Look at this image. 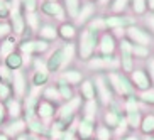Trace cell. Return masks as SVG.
<instances>
[{
  "mask_svg": "<svg viewBox=\"0 0 154 140\" xmlns=\"http://www.w3.org/2000/svg\"><path fill=\"white\" fill-rule=\"evenodd\" d=\"M98 37L100 34L90 31V29L83 27L82 32L78 34V42L76 46V54L80 56L82 61H90L97 52V47H98Z\"/></svg>",
  "mask_w": 154,
  "mask_h": 140,
  "instance_id": "cell-1",
  "label": "cell"
},
{
  "mask_svg": "<svg viewBox=\"0 0 154 140\" xmlns=\"http://www.w3.org/2000/svg\"><path fill=\"white\" fill-rule=\"evenodd\" d=\"M105 78H107V83H109L113 96L127 98V96L137 95L131 79H129V74H124L122 71H109L105 74Z\"/></svg>",
  "mask_w": 154,
  "mask_h": 140,
  "instance_id": "cell-2",
  "label": "cell"
},
{
  "mask_svg": "<svg viewBox=\"0 0 154 140\" xmlns=\"http://www.w3.org/2000/svg\"><path fill=\"white\" fill-rule=\"evenodd\" d=\"M93 79V85H95V91H97V101H98L100 106H109V103L112 101L115 96H113L112 90H110L109 83H107V78H105L103 73H97Z\"/></svg>",
  "mask_w": 154,
  "mask_h": 140,
  "instance_id": "cell-3",
  "label": "cell"
},
{
  "mask_svg": "<svg viewBox=\"0 0 154 140\" xmlns=\"http://www.w3.org/2000/svg\"><path fill=\"white\" fill-rule=\"evenodd\" d=\"M88 68L93 69V71H120V63H119V58L115 54L113 56H93L90 61H86Z\"/></svg>",
  "mask_w": 154,
  "mask_h": 140,
  "instance_id": "cell-4",
  "label": "cell"
},
{
  "mask_svg": "<svg viewBox=\"0 0 154 140\" xmlns=\"http://www.w3.org/2000/svg\"><path fill=\"white\" fill-rule=\"evenodd\" d=\"M119 47V63H120V71L124 74H131L134 71V58H132V44L127 41L125 37H122L117 42Z\"/></svg>",
  "mask_w": 154,
  "mask_h": 140,
  "instance_id": "cell-5",
  "label": "cell"
},
{
  "mask_svg": "<svg viewBox=\"0 0 154 140\" xmlns=\"http://www.w3.org/2000/svg\"><path fill=\"white\" fill-rule=\"evenodd\" d=\"M124 34H125V39L131 42L132 46H144V47H149L151 42H152V36H151L144 27H140L137 24L127 27L125 31H124Z\"/></svg>",
  "mask_w": 154,
  "mask_h": 140,
  "instance_id": "cell-6",
  "label": "cell"
},
{
  "mask_svg": "<svg viewBox=\"0 0 154 140\" xmlns=\"http://www.w3.org/2000/svg\"><path fill=\"white\" fill-rule=\"evenodd\" d=\"M97 120L93 118H86V117H80L73 125V130H75V135L78 140H88L93 139L95 135V128H97Z\"/></svg>",
  "mask_w": 154,
  "mask_h": 140,
  "instance_id": "cell-7",
  "label": "cell"
},
{
  "mask_svg": "<svg viewBox=\"0 0 154 140\" xmlns=\"http://www.w3.org/2000/svg\"><path fill=\"white\" fill-rule=\"evenodd\" d=\"M17 49L20 54L36 56V54H42L49 49V42L42 41V39H24L22 42L17 44Z\"/></svg>",
  "mask_w": 154,
  "mask_h": 140,
  "instance_id": "cell-8",
  "label": "cell"
},
{
  "mask_svg": "<svg viewBox=\"0 0 154 140\" xmlns=\"http://www.w3.org/2000/svg\"><path fill=\"white\" fill-rule=\"evenodd\" d=\"M105 25L107 29H113V31H124V29L136 25V17L127 14H117V15H105Z\"/></svg>",
  "mask_w": 154,
  "mask_h": 140,
  "instance_id": "cell-9",
  "label": "cell"
},
{
  "mask_svg": "<svg viewBox=\"0 0 154 140\" xmlns=\"http://www.w3.org/2000/svg\"><path fill=\"white\" fill-rule=\"evenodd\" d=\"M10 88H12V95L17 100H24L26 93H27V79H26V74H24L20 69L19 71L12 73V81H10Z\"/></svg>",
  "mask_w": 154,
  "mask_h": 140,
  "instance_id": "cell-10",
  "label": "cell"
},
{
  "mask_svg": "<svg viewBox=\"0 0 154 140\" xmlns=\"http://www.w3.org/2000/svg\"><path fill=\"white\" fill-rule=\"evenodd\" d=\"M98 54L102 56H113L115 54V51H117V39L113 36L112 32H103V34H100L98 37Z\"/></svg>",
  "mask_w": 154,
  "mask_h": 140,
  "instance_id": "cell-11",
  "label": "cell"
},
{
  "mask_svg": "<svg viewBox=\"0 0 154 140\" xmlns=\"http://www.w3.org/2000/svg\"><path fill=\"white\" fill-rule=\"evenodd\" d=\"M129 79H131L134 90L139 91V93L140 91L149 90L151 86H152V83H151V79H149V74H147L146 69H136L134 68V71L129 74Z\"/></svg>",
  "mask_w": 154,
  "mask_h": 140,
  "instance_id": "cell-12",
  "label": "cell"
},
{
  "mask_svg": "<svg viewBox=\"0 0 154 140\" xmlns=\"http://www.w3.org/2000/svg\"><path fill=\"white\" fill-rule=\"evenodd\" d=\"M56 110H58V105L51 103V101H46V100H39V103L36 106V118H39L41 122H49V120H54L56 117Z\"/></svg>",
  "mask_w": 154,
  "mask_h": 140,
  "instance_id": "cell-13",
  "label": "cell"
},
{
  "mask_svg": "<svg viewBox=\"0 0 154 140\" xmlns=\"http://www.w3.org/2000/svg\"><path fill=\"white\" fill-rule=\"evenodd\" d=\"M41 12L48 17H54L61 22H66V12L59 2H41Z\"/></svg>",
  "mask_w": 154,
  "mask_h": 140,
  "instance_id": "cell-14",
  "label": "cell"
},
{
  "mask_svg": "<svg viewBox=\"0 0 154 140\" xmlns=\"http://www.w3.org/2000/svg\"><path fill=\"white\" fill-rule=\"evenodd\" d=\"M0 130L4 132V133H7L10 139L14 140V139H17L19 135H22L24 132H27V123L24 122L22 118H19V120H7L5 125L2 127Z\"/></svg>",
  "mask_w": 154,
  "mask_h": 140,
  "instance_id": "cell-15",
  "label": "cell"
},
{
  "mask_svg": "<svg viewBox=\"0 0 154 140\" xmlns=\"http://www.w3.org/2000/svg\"><path fill=\"white\" fill-rule=\"evenodd\" d=\"M46 68H48V73H58L64 68V58H63V49L58 47V49L51 51L49 58L46 59Z\"/></svg>",
  "mask_w": 154,
  "mask_h": 140,
  "instance_id": "cell-16",
  "label": "cell"
},
{
  "mask_svg": "<svg viewBox=\"0 0 154 140\" xmlns=\"http://www.w3.org/2000/svg\"><path fill=\"white\" fill-rule=\"evenodd\" d=\"M93 17H95V4L85 2V4H82V7H80V10H78V15H76L75 20H76L78 25L86 27V24L90 22Z\"/></svg>",
  "mask_w": 154,
  "mask_h": 140,
  "instance_id": "cell-17",
  "label": "cell"
},
{
  "mask_svg": "<svg viewBox=\"0 0 154 140\" xmlns=\"http://www.w3.org/2000/svg\"><path fill=\"white\" fill-rule=\"evenodd\" d=\"M4 105H5V110H7V118L9 120H19V118H22V112H24L22 100H17L12 96Z\"/></svg>",
  "mask_w": 154,
  "mask_h": 140,
  "instance_id": "cell-18",
  "label": "cell"
},
{
  "mask_svg": "<svg viewBox=\"0 0 154 140\" xmlns=\"http://www.w3.org/2000/svg\"><path fill=\"white\" fill-rule=\"evenodd\" d=\"M27 123V132L29 133H32V135H37V137H46L48 139V130H49V125L44 122H41L39 118H32V120H29Z\"/></svg>",
  "mask_w": 154,
  "mask_h": 140,
  "instance_id": "cell-19",
  "label": "cell"
},
{
  "mask_svg": "<svg viewBox=\"0 0 154 140\" xmlns=\"http://www.w3.org/2000/svg\"><path fill=\"white\" fill-rule=\"evenodd\" d=\"M124 115H125V113H117V112H113V110L107 108L103 112V115H102V123H103L105 127H109L110 130H115L117 125L120 123V120L124 118Z\"/></svg>",
  "mask_w": 154,
  "mask_h": 140,
  "instance_id": "cell-20",
  "label": "cell"
},
{
  "mask_svg": "<svg viewBox=\"0 0 154 140\" xmlns=\"http://www.w3.org/2000/svg\"><path fill=\"white\" fill-rule=\"evenodd\" d=\"M80 96H82L83 101H91V100H97V91H95V85H93V79H83L80 83Z\"/></svg>",
  "mask_w": 154,
  "mask_h": 140,
  "instance_id": "cell-21",
  "label": "cell"
},
{
  "mask_svg": "<svg viewBox=\"0 0 154 140\" xmlns=\"http://www.w3.org/2000/svg\"><path fill=\"white\" fill-rule=\"evenodd\" d=\"M15 49H17V39H15L14 34H10V36H7L5 39L0 41V59L4 61V59L9 54H12Z\"/></svg>",
  "mask_w": 154,
  "mask_h": 140,
  "instance_id": "cell-22",
  "label": "cell"
},
{
  "mask_svg": "<svg viewBox=\"0 0 154 140\" xmlns=\"http://www.w3.org/2000/svg\"><path fill=\"white\" fill-rule=\"evenodd\" d=\"M76 36H78L76 25L71 22H61V25L58 27V37H61L66 42H71Z\"/></svg>",
  "mask_w": 154,
  "mask_h": 140,
  "instance_id": "cell-23",
  "label": "cell"
},
{
  "mask_svg": "<svg viewBox=\"0 0 154 140\" xmlns=\"http://www.w3.org/2000/svg\"><path fill=\"white\" fill-rule=\"evenodd\" d=\"M37 39H42L46 42H51L58 39V27L53 25V24H41V27L37 31Z\"/></svg>",
  "mask_w": 154,
  "mask_h": 140,
  "instance_id": "cell-24",
  "label": "cell"
},
{
  "mask_svg": "<svg viewBox=\"0 0 154 140\" xmlns=\"http://www.w3.org/2000/svg\"><path fill=\"white\" fill-rule=\"evenodd\" d=\"M59 79H63L64 83H68L69 86H76L85 79L83 74L78 69H64L61 74H59Z\"/></svg>",
  "mask_w": 154,
  "mask_h": 140,
  "instance_id": "cell-25",
  "label": "cell"
},
{
  "mask_svg": "<svg viewBox=\"0 0 154 140\" xmlns=\"http://www.w3.org/2000/svg\"><path fill=\"white\" fill-rule=\"evenodd\" d=\"M4 66L9 68L10 71H19V69H22V66H24L22 54H20L19 51H14L12 54H9L4 59Z\"/></svg>",
  "mask_w": 154,
  "mask_h": 140,
  "instance_id": "cell-26",
  "label": "cell"
},
{
  "mask_svg": "<svg viewBox=\"0 0 154 140\" xmlns=\"http://www.w3.org/2000/svg\"><path fill=\"white\" fill-rule=\"evenodd\" d=\"M139 132L144 137H149L154 133V113H146V115H142Z\"/></svg>",
  "mask_w": 154,
  "mask_h": 140,
  "instance_id": "cell-27",
  "label": "cell"
},
{
  "mask_svg": "<svg viewBox=\"0 0 154 140\" xmlns=\"http://www.w3.org/2000/svg\"><path fill=\"white\" fill-rule=\"evenodd\" d=\"M98 108L100 105L97 100H91V101H83L82 105V117H86V118H93V120H97V113H98Z\"/></svg>",
  "mask_w": 154,
  "mask_h": 140,
  "instance_id": "cell-28",
  "label": "cell"
},
{
  "mask_svg": "<svg viewBox=\"0 0 154 140\" xmlns=\"http://www.w3.org/2000/svg\"><path fill=\"white\" fill-rule=\"evenodd\" d=\"M56 88H58V93L61 96V101H69V100L75 96V90H73V86H69L68 83H64L63 79H59L56 81Z\"/></svg>",
  "mask_w": 154,
  "mask_h": 140,
  "instance_id": "cell-29",
  "label": "cell"
},
{
  "mask_svg": "<svg viewBox=\"0 0 154 140\" xmlns=\"http://www.w3.org/2000/svg\"><path fill=\"white\" fill-rule=\"evenodd\" d=\"M41 96H42V100L51 101V103H54V105L63 103V101H61V96H59V93H58L56 85L54 86H44V88H42V91H41Z\"/></svg>",
  "mask_w": 154,
  "mask_h": 140,
  "instance_id": "cell-30",
  "label": "cell"
},
{
  "mask_svg": "<svg viewBox=\"0 0 154 140\" xmlns=\"http://www.w3.org/2000/svg\"><path fill=\"white\" fill-rule=\"evenodd\" d=\"M140 120H142V112H129L125 113V122H127V127L131 132H136L139 130L140 127Z\"/></svg>",
  "mask_w": 154,
  "mask_h": 140,
  "instance_id": "cell-31",
  "label": "cell"
},
{
  "mask_svg": "<svg viewBox=\"0 0 154 140\" xmlns=\"http://www.w3.org/2000/svg\"><path fill=\"white\" fill-rule=\"evenodd\" d=\"M24 19H26V29H29L32 32L39 31V27H41V19H39L37 12H26Z\"/></svg>",
  "mask_w": 154,
  "mask_h": 140,
  "instance_id": "cell-32",
  "label": "cell"
},
{
  "mask_svg": "<svg viewBox=\"0 0 154 140\" xmlns=\"http://www.w3.org/2000/svg\"><path fill=\"white\" fill-rule=\"evenodd\" d=\"M86 29L97 32V34H103L107 31V25H105V15H95L90 22L86 24Z\"/></svg>",
  "mask_w": 154,
  "mask_h": 140,
  "instance_id": "cell-33",
  "label": "cell"
},
{
  "mask_svg": "<svg viewBox=\"0 0 154 140\" xmlns=\"http://www.w3.org/2000/svg\"><path fill=\"white\" fill-rule=\"evenodd\" d=\"M48 81H49V73H48V71H34V73H32L31 86H36V88H44Z\"/></svg>",
  "mask_w": 154,
  "mask_h": 140,
  "instance_id": "cell-34",
  "label": "cell"
},
{
  "mask_svg": "<svg viewBox=\"0 0 154 140\" xmlns=\"http://www.w3.org/2000/svg\"><path fill=\"white\" fill-rule=\"evenodd\" d=\"M64 2V12H66V17L69 19H76L78 15V10L82 7V2L80 0H63Z\"/></svg>",
  "mask_w": 154,
  "mask_h": 140,
  "instance_id": "cell-35",
  "label": "cell"
},
{
  "mask_svg": "<svg viewBox=\"0 0 154 140\" xmlns=\"http://www.w3.org/2000/svg\"><path fill=\"white\" fill-rule=\"evenodd\" d=\"M95 140H113V130H110L109 127H105L103 123H98L95 128V135H93Z\"/></svg>",
  "mask_w": 154,
  "mask_h": 140,
  "instance_id": "cell-36",
  "label": "cell"
},
{
  "mask_svg": "<svg viewBox=\"0 0 154 140\" xmlns=\"http://www.w3.org/2000/svg\"><path fill=\"white\" fill-rule=\"evenodd\" d=\"M61 49H63L64 68H66V66H68V64L73 61V58H75V54H76V46L73 44V42H66L64 46H61Z\"/></svg>",
  "mask_w": 154,
  "mask_h": 140,
  "instance_id": "cell-37",
  "label": "cell"
},
{
  "mask_svg": "<svg viewBox=\"0 0 154 140\" xmlns=\"http://www.w3.org/2000/svg\"><path fill=\"white\" fill-rule=\"evenodd\" d=\"M139 98L137 95H132V96H127L124 98V113H129V112H139Z\"/></svg>",
  "mask_w": 154,
  "mask_h": 140,
  "instance_id": "cell-38",
  "label": "cell"
},
{
  "mask_svg": "<svg viewBox=\"0 0 154 140\" xmlns=\"http://www.w3.org/2000/svg\"><path fill=\"white\" fill-rule=\"evenodd\" d=\"M137 98H139L140 103L149 105V106H154V86H151L149 90H146V91L137 93Z\"/></svg>",
  "mask_w": 154,
  "mask_h": 140,
  "instance_id": "cell-39",
  "label": "cell"
},
{
  "mask_svg": "<svg viewBox=\"0 0 154 140\" xmlns=\"http://www.w3.org/2000/svg\"><path fill=\"white\" fill-rule=\"evenodd\" d=\"M129 4H131V0H112V4H110V12H112L113 15L124 14Z\"/></svg>",
  "mask_w": 154,
  "mask_h": 140,
  "instance_id": "cell-40",
  "label": "cell"
},
{
  "mask_svg": "<svg viewBox=\"0 0 154 140\" xmlns=\"http://www.w3.org/2000/svg\"><path fill=\"white\" fill-rule=\"evenodd\" d=\"M131 7L136 15H146L147 14V2L146 0H131Z\"/></svg>",
  "mask_w": 154,
  "mask_h": 140,
  "instance_id": "cell-41",
  "label": "cell"
},
{
  "mask_svg": "<svg viewBox=\"0 0 154 140\" xmlns=\"http://www.w3.org/2000/svg\"><path fill=\"white\" fill-rule=\"evenodd\" d=\"M132 58L134 61L136 59H147L149 56V47H144V46H132Z\"/></svg>",
  "mask_w": 154,
  "mask_h": 140,
  "instance_id": "cell-42",
  "label": "cell"
},
{
  "mask_svg": "<svg viewBox=\"0 0 154 140\" xmlns=\"http://www.w3.org/2000/svg\"><path fill=\"white\" fill-rule=\"evenodd\" d=\"M22 5L24 12H37L39 9V0H19Z\"/></svg>",
  "mask_w": 154,
  "mask_h": 140,
  "instance_id": "cell-43",
  "label": "cell"
},
{
  "mask_svg": "<svg viewBox=\"0 0 154 140\" xmlns=\"http://www.w3.org/2000/svg\"><path fill=\"white\" fill-rule=\"evenodd\" d=\"M12 88H10V85H7V83H2L0 81V101H7L9 98H12Z\"/></svg>",
  "mask_w": 154,
  "mask_h": 140,
  "instance_id": "cell-44",
  "label": "cell"
},
{
  "mask_svg": "<svg viewBox=\"0 0 154 140\" xmlns=\"http://www.w3.org/2000/svg\"><path fill=\"white\" fill-rule=\"evenodd\" d=\"M12 73L14 71H10L9 68H5L4 64H0V81L10 85V81H12Z\"/></svg>",
  "mask_w": 154,
  "mask_h": 140,
  "instance_id": "cell-45",
  "label": "cell"
},
{
  "mask_svg": "<svg viewBox=\"0 0 154 140\" xmlns=\"http://www.w3.org/2000/svg\"><path fill=\"white\" fill-rule=\"evenodd\" d=\"M144 29L149 32L151 36H154V14L152 12L146 14V17H144Z\"/></svg>",
  "mask_w": 154,
  "mask_h": 140,
  "instance_id": "cell-46",
  "label": "cell"
},
{
  "mask_svg": "<svg viewBox=\"0 0 154 140\" xmlns=\"http://www.w3.org/2000/svg\"><path fill=\"white\" fill-rule=\"evenodd\" d=\"M10 15V9L7 0H0V20H7Z\"/></svg>",
  "mask_w": 154,
  "mask_h": 140,
  "instance_id": "cell-47",
  "label": "cell"
},
{
  "mask_svg": "<svg viewBox=\"0 0 154 140\" xmlns=\"http://www.w3.org/2000/svg\"><path fill=\"white\" fill-rule=\"evenodd\" d=\"M146 71H147L149 79L154 86V58H147V61H146Z\"/></svg>",
  "mask_w": 154,
  "mask_h": 140,
  "instance_id": "cell-48",
  "label": "cell"
},
{
  "mask_svg": "<svg viewBox=\"0 0 154 140\" xmlns=\"http://www.w3.org/2000/svg\"><path fill=\"white\" fill-rule=\"evenodd\" d=\"M32 66H34V71H48V68H46V61H41V58H34L32 59Z\"/></svg>",
  "mask_w": 154,
  "mask_h": 140,
  "instance_id": "cell-49",
  "label": "cell"
},
{
  "mask_svg": "<svg viewBox=\"0 0 154 140\" xmlns=\"http://www.w3.org/2000/svg\"><path fill=\"white\" fill-rule=\"evenodd\" d=\"M9 118H7V110H5V105L4 101H0V128L5 125V122H7Z\"/></svg>",
  "mask_w": 154,
  "mask_h": 140,
  "instance_id": "cell-50",
  "label": "cell"
},
{
  "mask_svg": "<svg viewBox=\"0 0 154 140\" xmlns=\"http://www.w3.org/2000/svg\"><path fill=\"white\" fill-rule=\"evenodd\" d=\"M120 140H142V139H140L137 133H134V132H129V133H127L125 137H122Z\"/></svg>",
  "mask_w": 154,
  "mask_h": 140,
  "instance_id": "cell-51",
  "label": "cell"
},
{
  "mask_svg": "<svg viewBox=\"0 0 154 140\" xmlns=\"http://www.w3.org/2000/svg\"><path fill=\"white\" fill-rule=\"evenodd\" d=\"M147 2V10L154 14V0H146Z\"/></svg>",
  "mask_w": 154,
  "mask_h": 140,
  "instance_id": "cell-52",
  "label": "cell"
},
{
  "mask_svg": "<svg viewBox=\"0 0 154 140\" xmlns=\"http://www.w3.org/2000/svg\"><path fill=\"white\" fill-rule=\"evenodd\" d=\"M110 4H112V0H98V5H102V7H107Z\"/></svg>",
  "mask_w": 154,
  "mask_h": 140,
  "instance_id": "cell-53",
  "label": "cell"
},
{
  "mask_svg": "<svg viewBox=\"0 0 154 140\" xmlns=\"http://www.w3.org/2000/svg\"><path fill=\"white\" fill-rule=\"evenodd\" d=\"M0 140H12V139H10V137L7 135V133H4V132L0 130Z\"/></svg>",
  "mask_w": 154,
  "mask_h": 140,
  "instance_id": "cell-54",
  "label": "cell"
},
{
  "mask_svg": "<svg viewBox=\"0 0 154 140\" xmlns=\"http://www.w3.org/2000/svg\"><path fill=\"white\" fill-rule=\"evenodd\" d=\"M88 2H91V4H98V0H88Z\"/></svg>",
  "mask_w": 154,
  "mask_h": 140,
  "instance_id": "cell-55",
  "label": "cell"
},
{
  "mask_svg": "<svg viewBox=\"0 0 154 140\" xmlns=\"http://www.w3.org/2000/svg\"><path fill=\"white\" fill-rule=\"evenodd\" d=\"M42 2H59V0H42Z\"/></svg>",
  "mask_w": 154,
  "mask_h": 140,
  "instance_id": "cell-56",
  "label": "cell"
},
{
  "mask_svg": "<svg viewBox=\"0 0 154 140\" xmlns=\"http://www.w3.org/2000/svg\"><path fill=\"white\" fill-rule=\"evenodd\" d=\"M88 140H95V139H88Z\"/></svg>",
  "mask_w": 154,
  "mask_h": 140,
  "instance_id": "cell-57",
  "label": "cell"
},
{
  "mask_svg": "<svg viewBox=\"0 0 154 140\" xmlns=\"http://www.w3.org/2000/svg\"><path fill=\"white\" fill-rule=\"evenodd\" d=\"M152 135H154V133H152Z\"/></svg>",
  "mask_w": 154,
  "mask_h": 140,
  "instance_id": "cell-58",
  "label": "cell"
}]
</instances>
